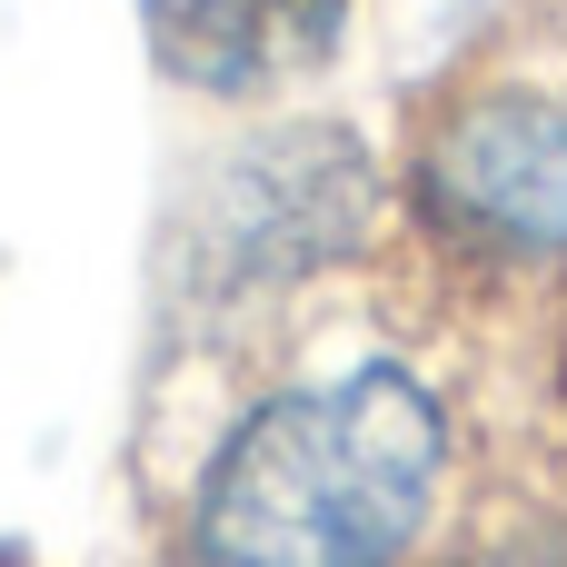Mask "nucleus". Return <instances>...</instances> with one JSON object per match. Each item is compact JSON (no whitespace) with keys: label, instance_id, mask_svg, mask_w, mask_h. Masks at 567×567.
Instances as JSON below:
<instances>
[{"label":"nucleus","instance_id":"1","mask_svg":"<svg viewBox=\"0 0 567 567\" xmlns=\"http://www.w3.org/2000/svg\"><path fill=\"white\" fill-rule=\"evenodd\" d=\"M478 349L488 329L379 289L209 379L140 567H429L518 478Z\"/></svg>","mask_w":567,"mask_h":567},{"label":"nucleus","instance_id":"2","mask_svg":"<svg viewBox=\"0 0 567 567\" xmlns=\"http://www.w3.org/2000/svg\"><path fill=\"white\" fill-rule=\"evenodd\" d=\"M379 289H399L389 130L339 100H299L199 120V140H179L140 249V319L159 379L209 389Z\"/></svg>","mask_w":567,"mask_h":567},{"label":"nucleus","instance_id":"3","mask_svg":"<svg viewBox=\"0 0 567 567\" xmlns=\"http://www.w3.org/2000/svg\"><path fill=\"white\" fill-rule=\"evenodd\" d=\"M399 289L458 329L567 309V70L458 60L389 120Z\"/></svg>","mask_w":567,"mask_h":567},{"label":"nucleus","instance_id":"4","mask_svg":"<svg viewBox=\"0 0 567 567\" xmlns=\"http://www.w3.org/2000/svg\"><path fill=\"white\" fill-rule=\"evenodd\" d=\"M359 40L369 0H140V60L199 120L329 100Z\"/></svg>","mask_w":567,"mask_h":567},{"label":"nucleus","instance_id":"5","mask_svg":"<svg viewBox=\"0 0 567 567\" xmlns=\"http://www.w3.org/2000/svg\"><path fill=\"white\" fill-rule=\"evenodd\" d=\"M429 567H567V478L518 468Z\"/></svg>","mask_w":567,"mask_h":567}]
</instances>
